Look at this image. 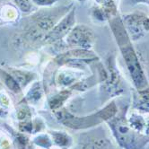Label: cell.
I'll return each instance as SVG.
<instances>
[{"label": "cell", "mask_w": 149, "mask_h": 149, "mask_svg": "<svg viewBox=\"0 0 149 149\" xmlns=\"http://www.w3.org/2000/svg\"><path fill=\"white\" fill-rule=\"evenodd\" d=\"M74 5H62L40 8L31 13L18 23L11 37V46L20 54L34 53L44 48L47 34L65 16Z\"/></svg>", "instance_id": "1"}, {"label": "cell", "mask_w": 149, "mask_h": 149, "mask_svg": "<svg viewBox=\"0 0 149 149\" xmlns=\"http://www.w3.org/2000/svg\"><path fill=\"white\" fill-rule=\"evenodd\" d=\"M108 24L110 25L111 33L125 62L134 89L141 90L149 86L146 74L133 45V41L130 40L125 29L120 15L112 18Z\"/></svg>", "instance_id": "2"}, {"label": "cell", "mask_w": 149, "mask_h": 149, "mask_svg": "<svg viewBox=\"0 0 149 149\" xmlns=\"http://www.w3.org/2000/svg\"><path fill=\"white\" fill-rule=\"evenodd\" d=\"M99 78V98L102 104H106L114 98L122 96L126 90L125 79L117 63L115 52H109L103 61L94 62Z\"/></svg>", "instance_id": "3"}, {"label": "cell", "mask_w": 149, "mask_h": 149, "mask_svg": "<svg viewBox=\"0 0 149 149\" xmlns=\"http://www.w3.org/2000/svg\"><path fill=\"white\" fill-rule=\"evenodd\" d=\"M118 110L119 106L114 100H111L104 104L102 108L91 114L77 115L67 106L52 113L55 120L63 127L74 131H84L105 123L118 112Z\"/></svg>", "instance_id": "4"}, {"label": "cell", "mask_w": 149, "mask_h": 149, "mask_svg": "<svg viewBox=\"0 0 149 149\" xmlns=\"http://www.w3.org/2000/svg\"><path fill=\"white\" fill-rule=\"evenodd\" d=\"M130 103H123L111 119L105 123L108 126L116 144L121 149H146L149 145V136L134 130L127 123Z\"/></svg>", "instance_id": "5"}, {"label": "cell", "mask_w": 149, "mask_h": 149, "mask_svg": "<svg viewBox=\"0 0 149 149\" xmlns=\"http://www.w3.org/2000/svg\"><path fill=\"white\" fill-rule=\"evenodd\" d=\"M71 149H116V146L106 127L102 124L81 131Z\"/></svg>", "instance_id": "6"}, {"label": "cell", "mask_w": 149, "mask_h": 149, "mask_svg": "<svg viewBox=\"0 0 149 149\" xmlns=\"http://www.w3.org/2000/svg\"><path fill=\"white\" fill-rule=\"evenodd\" d=\"M96 35L93 30L84 24H78L74 26L70 33L64 40L68 49H84L93 50Z\"/></svg>", "instance_id": "7"}, {"label": "cell", "mask_w": 149, "mask_h": 149, "mask_svg": "<svg viewBox=\"0 0 149 149\" xmlns=\"http://www.w3.org/2000/svg\"><path fill=\"white\" fill-rule=\"evenodd\" d=\"M122 23L133 42L140 40L149 33V16L142 12L120 15Z\"/></svg>", "instance_id": "8"}, {"label": "cell", "mask_w": 149, "mask_h": 149, "mask_svg": "<svg viewBox=\"0 0 149 149\" xmlns=\"http://www.w3.org/2000/svg\"><path fill=\"white\" fill-rule=\"evenodd\" d=\"M77 24V7L73 6L70 11L53 27L47 34L44 41V48L59 43L65 40L68 34Z\"/></svg>", "instance_id": "9"}, {"label": "cell", "mask_w": 149, "mask_h": 149, "mask_svg": "<svg viewBox=\"0 0 149 149\" xmlns=\"http://www.w3.org/2000/svg\"><path fill=\"white\" fill-rule=\"evenodd\" d=\"M91 73L92 70H84L77 68H58L53 76L52 87H54L55 89L69 88L79 81L86 78Z\"/></svg>", "instance_id": "10"}, {"label": "cell", "mask_w": 149, "mask_h": 149, "mask_svg": "<svg viewBox=\"0 0 149 149\" xmlns=\"http://www.w3.org/2000/svg\"><path fill=\"white\" fill-rule=\"evenodd\" d=\"M74 93L76 92L70 87L65 89H55V91L50 92V93L47 94L48 108L52 112H55L64 108Z\"/></svg>", "instance_id": "11"}, {"label": "cell", "mask_w": 149, "mask_h": 149, "mask_svg": "<svg viewBox=\"0 0 149 149\" xmlns=\"http://www.w3.org/2000/svg\"><path fill=\"white\" fill-rule=\"evenodd\" d=\"M4 68L12 74L23 91L38 79V74L31 70L10 67L8 65H6Z\"/></svg>", "instance_id": "12"}, {"label": "cell", "mask_w": 149, "mask_h": 149, "mask_svg": "<svg viewBox=\"0 0 149 149\" xmlns=\"http://www.w3.org/2000/svg\"><path fill=\"white\" fill-rule=\"evenodd\" d=\"M3 127L9 134L16 149H35V146L31 141V136L30 135L21 132L6 123L3 124Z\"/></svg>", "instance_id": "13"}, {"label": "cell", "mask_w": 149, "mask_h": 149, "mask_svg": "<svg viewBox=\"0 0 149 149\" xmlns=\"http://www.w3.org/2000/svg\"><path fill=\"white\" fill-rule=\"evenodd\" d=\"M20 10L9 2L0 3V25H12L18 24L21 20Z\"/></svg>", "instance_id": "14"}, {"label": "cell", "mask_w": 149, "mask_h": 149, "mask_svg": "<svg viewBox=\"0 0 149 149\" xmlns=\"http://www.w3.org/2000/svg\"><path fill=\"white\" fill-rule=\"evenodd\" d=\"M130 107L133 111L144 114H149V86L141 89H133L131 92Z\"/></svg>", "instance_id": "15"}, {"label": "cell", "mask_w": 149, "mask_h": 149, "mask_svg": "<svg viewBox=\"0 0 149 149\" xmlns=\"http://www.w3.org/2000/svg\"><path fill=\"white\" fill-rule=\"evenodd\" d=\"M45 96L46 91L44 88L43 82L37 79L31 84L26 93L22 97V99L31 106L34 107V106L39 105Z\"/></svg>", "instance_id": "16"}, {"label": "cell", "mask_w": 149, "mask_h": 149, "mask_svg": "<svg viewBox=\"0 0 149 149\" xmlns=\"http://www.w3.org/2000/svg\"><path fill=\"white\" fill-rule=\"evenodd\" d=\"M47 131L51 136L54 147L59 149H71L73 147L74 140L69 133L58 130H49Z\"/></svg>", "instance_id": "17"}, {"label": "cell", "mask_w": 149, "mask_h": 149, "mask_svg": "<svg viewBox=\"0 0 149 149\" xmlns=\"http://www.w3.org/2000/svg\"><path fill=\"white\" fill-rule=\"evenodd\" d=\"M121 0H94L93 5L98 6L108 17L109 22L114 17L120 15V6Z\"/></svg>", "instance_id": "18"}, {"label": "cell", "mask_w": 149, "mask_h": 149, "mask_svg": "<svg viewBox=\"0 0 149 149\" xmlns=\"http://www.w3.org/2000/svg\"><path fill=\"white\" fill-rule=\"evenodd\" d=\"M0 84L14 95H23V90L15 80L13 76L4 67L0 68Z\"/></svg>", "instance_id": "19"}, {"label": "cell", "mask_w": 149, "mask_h": 149, "mask_svg": "<svg viewBox=\"0 0 149 149\" xmlns=\"http://www.w3.org/2000/svg\"><path fill=\"white\" fill-rule=\"evenodd\" d=\"M33 107L25 102L23 99L19 100L15 108V119L17 121L31 120L34 117Z\"/></svg>", "instance_id": "20"}, {"label": "cell", "mask_w": 149, "mask_h": 149, "mask_svg": "<svg viewBox=\"0 0 149 149\" xmlns=\"http://www.w3.org/2000/svg\"><path fill=\"white\" fill-rule=\"evenodd\" d=\"M127 123L134 130L139 133H144L146 129V117L138 111H132L127 113ZM145 134V133H144Z\"/></svg>", "instance_id": "21"}, {"label": "cell", "mask_w": 149, "mask_h": 149, "mask_svg": "<svg viewBox=\"0 0 149 149\" xmlns=\"http://www.w3.org/2000/svg\"><path fill=\"white\" fill-rule=\"evenodd\" d=\"M31 141H33L35 147L37 146L41 149H51L52 147H54L51 136L48 133V131H44L33 136Z\"/></svg>", "instance_id": "22"}, {"label": "cell", "mask_w": 149, "mask_h": 149, "mask_svg": "<svg viewBox=\"0 0 149 149\" xmlns=\"http://www.w3.org/2000/svg\"><path fill=\"white\" fill-rule=\"evenodd\" d=\"M12 3L20 10L21 13L30 15L34 10V6L31 0H12Z\"/></svg>", "instance_id": "23"}, {"label": "cell", "mask_w": 149, "mask_h": 149, "mask_svg": "<svg viewBox=\"0 0 149 149\" xmlns=\"http://www.w3.org/2000/svg\"><path fill=\"white\" fill-rule=\"evenodd\" d=\"M0 149H16L9 134L0 129Z\"/></svg>", "instance_id": "24"}, {"label": "cell", "mask_w": 149, "mask_h": 149, "mask_svg": "<svg viewBox=\"0 0 149 149\" xmlns=\"http://www.w3.org/2000/svg\"><path fill=\"white\" fill-rule=\"evenodd\" d=\"M16 129L21 132H24V133H26L30 136H33V119L27 120H23V121H17Z\"/></svg>", "instance_id": "25"}, {"label": "cell", "mask_w": 149, "mask_h": 149, "mask_svg": "<svg viewBox=\"0 0 149 149\" xmlns=\"http://www.w3.org/2000/svg\"><path fill=\"white\" fill-rule=\"evenodd\" d=\"M33 136L46 131V122L41 117L34 116L33 118Z\"/></svg>", "instance_id": "26"}, {"label": "cell", "mask_w": 149, "mask_h": 149, "mask_svg": "<svg viewBox=\"0 0 149 149\" xmlns=\"http://www.w3.org/2000/svg\"><path fill=\"white\" fill-rule=\"evenodd\" d=\"M0 105L6 109H9V110H11L12 106H13L12 100L10 98L9 94L3 89L0 91Z\"/></svg>", "instance_id": "27"}, {"label": "cell", "mask_w": 149, "mask_h": 149, "mask_svg": "<svg viewBox=\"0 0 149 149\" xmlns=\"http://www.w3.org/2000/svg\"><path fill=\"white\" fill-rule=\"evenodd\" d=\"M33 6L40 8H47L54 6L58 0H31Z\"/></svg>", "instance_id": "28"}, {"label": "cell", "mask_w": 149, "mask_h": 149, "mask_svg": "<svg viewBox=\"0 0 149 149\" xmlns=\"http://www.w3.org/2000/svg\"><path fill=\"white\" fill-rule=\"evenodd\" d=\"M126 6L130 7H134L137 5H146L147 0H123Z\"/></svg>", "instance_id": "29"}, {"label": "cell", "mask_w": 149, "mask_h": 149, "mask_svg": "<svg viewBox=\"0 0 149 149\" xmlns=\"http://www.w3.org/2000/svg\"><path fill=\"white\" fill-rule=\"evenodd\" d=\"M10 115V110L0 105V119H7Z\"/></svg>", "instance_id": "30"}, {"label": "cell", "mask_w": 149, "mask_h": 149, "mask_svg": "<svg viewBox=\"0 0 149 149\" xmlns=\"http://www.w3.org/2000/svg\"><path fill=\"white\" fill-rule=\"evenodd\" d=\"M144 133L149 136V114H147V116L146 117V129Z\"/></svg>", "instance_id": "31"}, {"label": "cell", "mask_w": 149, "mask_h": 149, "mask_svg": "<svg viewBox=\"0 0 149 149\" xmlns=\"http://www.w3.org/2000/svg\"><path fill=\"white\" fill-rule=\"evenodd\" d=\"M74 1H77L78 3H84V2L86 1V0H74Z\"/></svg>", "instance_id": "32"}, {"label": "cell", "mask_w": 149, "mask_h": 149, "mask_svg": "<svg viewBox=\"0 0 149 149\" xmlns=\"http://www.w3.org/2000/svg\"><path fill=\"white\" fill-rule=\"evenodd\" d=\"M3 89V87H2V84H0V91H1Z\"/></svg>", "instance_id": "33"}, {"label": "cell", "mask_w": 149, "mask_h": 149, "mask_svg": "<svg viewBox=\"0 0 149 149\" xmlns=\"http://www.w3.org/2000/svg\"><path fill=\"white\" fill-rule=\"evenodd\" d=\"M146 6H149V0H147V3H146Z\"/></svg>", "instance_id": "34"}, {"label": "cell", "mask_w": 149, "mask_h": 149, "mask_svg": "<svg viewBox=\"0 0 149 149\" xmlns=\"http://www.w3.org/2000/svg\"><path fill=\"white\" fill-rule=\"evenodd\" d=\"M51 149H59V148H58V147H52Z\"/></svg>", "instance_id": "35"}]
</instances>
